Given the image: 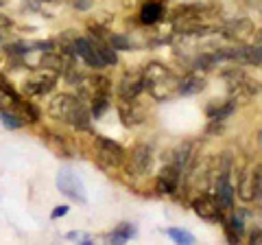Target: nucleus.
I'll return each instance as SVG.
<instances>
[{
  "mask_svg": "<svg viewBox=\"0 0 262 245\" xmlns=\"http://www.w3.org/2000/svg\"><path fill=\"white\" fill-rule=\"evenodd\" d=\"M216 199L221 203V208H232V203H234V189H232V184L227 182V175H221L219 177Z\"/></svg>",
  "mask_w": 262,
  "mask_h": 245,
  "instance_id": "9d476101",
  "label": "nucleus"
},
{
  "mask_svg": "<svg viewBox=\"0 0 262 245\" xmlns=\"http://www.w3.org/2000/svg\"><path fill=\"white\" fill-rule=\"evenodd\" d=\"M9 27H11V20L5 18V15H0V31H3V29H9Z\"/></svg>",
  "mask_w": 262,
  "mask_h": 245,
  "instance_id": "393cba45",
  "label": "nucleus"
},
{
  "mask_svg": "<svg viewBox=\"0 0 262 245\" xmlns=\"http://www.w3.org/2000/svg\"><path fill=\"white\" fill-rule=\"evenodd\" d=\"M177 184H179V169L177 167H164L160 171L158 179H155V189L162 195H170L177 191Z\"/></svg>",
  "mask_w": 262,
  "mask_h": 245,
  "instance_id": "0eeeda50",
  "label": "nucleus"
},
{
  "mask_svg": "<svg viewBox=\"0 0 262 245\" xmlns=\"http://www.w3.org/2000/svg\"><path fill=\"white\" fill-rule=\"evenodd\" d=\"M0 118H3V125L9 127V129H18L24 125V120L13 110H0Z\"/></svg>",
  "mask_w": 262,
  "mask_h": 245,
  "instance_id": "f3484780",
  "label": "nucleus"
},
{
  "mask_svg": "<svg viewBox=\"0 0 262 245\" xmlns=\"http://www.w3.org/2000/svg\"><path fill=\"white\" fill-rule=\"evenodd\" d=\"M166 234L170 236V239H175L177 243H186V245L194 243V236H192L190 232H186V230H177V228H170V230H166Z\"/></svg>",
  "mask_w": 262,
  "mask_h": 245,
  "instance_id": "aec40b11",
  "label": "nucleus"
},
{
  "mask_svg": "<svg viewBox=\"0 0 262 245\" xmlns=\"http://www.w3.org/2000/svg\"><path fill=\"white\" fill-rule=\"evenodd\" d=\"M72 48H75V53L88 64V66H92V68H103V66H105L103 57L98 55V51L92 46V42H90V39H83V37H81V39H75Z\"/></svg>",
  "mask_w": 262,
  "mask_h": 245,
  "instance_id": "423d86ee",
  "label": "nucleus"
},
{
  "mask_svg": "<svg viewBox=\"0 0 262 245\" xmlns=\"http://www.w3.org/2000/svg\"><path fill=\"white\" fill-rule=\"evenodd\" d=\"M96 153L103 162H107L112 167H118L122 160H125V151L122 147L107 140V138H96Z\"/></svg>",
  "mask_w": 262,
  "mask_h": 245,
  "instance_id": "7ed1b4c3",
  "label": "nucleus"
},
{
  "mask_svg": "<svg viewBox=\"0 0 262 245\" xmlns=\"http://www.w3.org/2000/svg\"><path fill=\"white\" fill-rule=\"evenodd\" d=\"M51 88H53V79H39V81H29V84H24V90H27L29 94H44Z\"/></svg>",
  "mask_w": 262,
  "mask_h": 245,
  "instance_id": "2eb2a0df",
  "label": "nucleus"
},
{
  "mask_svg": "<svg viewBox=\"0 0 262 245\" xmlns=\"http://www.w3.org/2000/svg\"><path fill=\"white\" fill-rule=\"evenodd\" d=\"M51 114L55 118L66 120V122L77 125V127H88V122H90L88 108L79 99H75V96H70V94H61V96H57V99H53Z\"/></svg>",
  "mask_w": 262,
  "mask_h": 245,
  "instance_id": "f257e3e1",
  "label": "nucleus"
},
{
  "mask_svg": "<svg viewBox=\"0 0 262 245\" xmlns=\"http://www.w3.org/2000/svg\"><path fill=\"white\" fill-rule=\"evenodd\" d=\"M258 142H260V147H262V129L258 132Z\"/></svg>",
  "mask_w": 262,
  "mask_h": 245,
  "instance_id": "cd10ccee",
  "label": "nucleus"
},
{
  "mask_svg": "<svg viewBox=\"0 0 262 245\" xmlns=\"http://www.w3.org/2000/svg\"><path fill=\"white\" fill-rule=\"evenodd\" d=\"M221 33H223V37L232 39V42H247V39L253 35V22L251 20H234L225 24L223 29H221Z\"/></svg>",
  "mask_w": 262,
  "mask_h": 245,
  "instance_id": "39448f33",
  "label": "nucleus"
},
{
  "mask_svg": "<svg viewBox=\"0 0 262 245\" xmlns=\"http://www.w3.org/2000/svg\"><path fill=\"white\" fill-rule=\"evenodd\" d=\"M203 86H206L203 77H199V75H188L184 81H179V84H177V92L184 94V96H190V94L201 92Z\"/></svg>",
  "mask_w": 262,
  "mask_h": 245,
  "instance_id": "9b49d317",
  "label": "nucleus"
},
{
  "mask_svg": "<svg viewBox=\"0 0 262 245\" xmlns=\"http://www.w3.org/2000/svg\"><path fill=\"white\" fill-rule=\"evenodd\" d=\"M110 108V94H96L92 96V114L101 116V114Z\"/></svg>",
  "mask_w": 262,
  "mask_h": 245,
  "instance_id": "6ab92c4d",
  "label": "nucleus"
},
{
  "mask_svg": "<svg viewBox=\"0 0 262 245\" xmlns=\"http://www.w3.org/2000/svg\"><path fill=\"white\" fill-rule=\"evenodd\" d=\"M134 234H136V228H134V226L120 223V226H118V230H116V232H112V241H114V243H122V241L131 239Z\"/></svg>",
  "mask_w": 262,
  "mask_h": 245,
  "instance_id": "a211bd4d",
  "label": "nucleus"
},
{
  "mask_svg": "<svg viewBox=\"0 0 262 245\" xmlns=\"http://www.w3.org/2000/svg\"><path fill=\"white\" fill-rule=\"evenodd\" d=\"M57 189H59L63 195H68L70 199L75 201H85V189H83V182L75 175V171L70 169H61L59 175H57Z\"/></svg>",
  "mask_w": 262,
  "mask_h": 245,
  "instance_id": "f03ea898",
  "label": "nucleus"
},
{
  "mask_svg": "<svg viewBox=\"0 0 262 245\" xmlns=\"http://www.w3.org/2000/svg\"><path fill=\"white\" fill-rule=\"evenodd\" d=\"M164 15V7L160 3H155V0H151V3H146L142 7V11H140V20L144 24H155L160 18Z\"/></svg>",
  "mask_w": 262,
  "mask_h": 245,
  "instance_id": "f8f14e48",
  "label": "nucleus"
},
{
  "mask_svg": "<svg viewBox=\"0 0 262 245\" xmlns=\"http://www.w3.org/2000/svg\"><path fill=\"white\" fill-rule=\"evenodd\" d=\"M251 193L253 199H262V165L251 169Z\"/></svg>",
  "mask_w": 262,
  "mask_h": 245,
  "instance_id": "dca6fc26",
  "label": "nucleus"
},
{
  "mask_svg": "<svg viewBox=\"0 0 262 245\" xmlns=\"http://www.w3.org/2000/svg\"><path fill=\"white\" fill-rule=\"evenodd\" d=\"M194 212L201 219H206V221H223L221 203L216 197H212V195H201V197L194 201Z\"/></svg>",
  "mask_w": 262,
  "mask_h": 245,
  "instance_id": "20e7f679",
  "label": "nucleus"
},
{
  "mask_svg": "<svg viewBox=\"0 0 262 245\" xmlns=\"http://www.w3.org/2000/svg\"><path fill=\"white\" fill-rule=\"evenodd\" d=\"M256 44H260V46H262V29L256 33Z\"/></svg>",
  "mask_w": 262,
  "mask_h": 245,
  "instance_id": "bb28decb",
  "label": "nucleus"
},
{
  "mask_svg": "<svg viewBox=\"0 0 262 245\" xmlns=\"http://www.w3.org/2000/svg\"><path fill=\"white\" fill-rule=\"evenodd\" d=\"M66 212H68V206H57V208L53 210V219H57V217H63Z\"/></svg>",
  "mask_w": 262,
  "mask_h": 245,
  "instance_id": "b1692460",
  "label": "nucleus"
},
{
  "mask_svg": "<svg viewBox=\"0 0 262 245\" xmlns=\"http://www.w3.org/2000/svg\"><path fill=\"white\" fill-rule=\"evenodd\" d=\"M249 239H251V243H258V245H262V230L260 228H256L251 234H249Z\"/></svg>",
  "mask_w": 262,
  "mask_h": 245,
  "instance_id": "4be33fe9",
  "label": "nucleus"
},
{
  "mask_svg": "<svg viewBox=\"0 0 262 245\" xmlns=\"http://www.w3.org/2000/svg\"><path fill=\"white\" fill-rule=\"evenodd\" d=\"M234 110H236V101H227L223 105H219V108H216V105H210L208 114H210L212 120H225Z\"/></svg>",
  "mask_w": 262,
  "mask_h": 245,
  "instance_id": "ddd939ff",
  "label": "nucleus"
},
{
  "mask_svg": "<svg viewBox=\"0 0 262 245\" xmlns=\"http://www.w3.org/2000/svg\"><path fill=\"white\" fill-rule=\"evenodd\" d=\"M238 195L243 201H251L253 199V193H251V169H247L238 182Z\"/></svg>",
  "mask_w": 262,
  "mask_h": 245,
  "instance_id": "4468645a",
  "label": "nucleus"
},
{
  "mask_svg": "<svg viewBox=\"0 0 262 245\" xmlns=\"http://www.w3.org/2000/svg\"><path fill=\"white\" fill-rule=\"evenodd\" d=\"M153 167V153L146 145H138L134 151H131V169L136 171V173H149Z\"/></svg>",
  "mask_w": 262,
  "mask_h": 245,
  "instance_id": "6e6552de",
  "label": "nucleus"
},
{
  "mask_svg": "<svg viewBox=\"0 0 262 245\" xmlns=\"http://www.w3.org/2000/svg\"><path fill=\"white\" fill-rule=\"evenodd\" d=\"M107 42L114 46V51H127V48H129V39L122 37V35H116V33L110 35Z\"/></svg>",
  "mask_w": 262,
  "mask_h": 245,
  "instance_id": "412c9836",
  "label": "nucleus"
},
{
  "mask_svg": "<svg viewBox=\"0 0 262 245\" xmlns=\"http://www.w3.org/2000/svg\"><path fill=\"white\" fill-rule=\"evenodd\" d=\"M142 90H144V79L142 77H127V79H122V84L118 86V92L125 101L136 99Z\"/></svg>",
  "mask_w": 262,
  "mask_h": 245,
  "instance_id": "1a4fd4ad",
  "label": "nucleus"
},
{
  "mask_svg": "<svg viewBox=\"0 0 262 245\" xmlns=\"http://www.w3.org/2000/svg\"><path fill=\"white\" fill-rule=\"evenodd\" d=\"M75 7H79V9H88L90 0H75Z\"/></svg>",
  "mask_w": 262,
  "mask_h": 245,
  "instance_id": "a878e982",
  "label": "nucleus"
},
{
  "mask_svg": "<svg viewBox=\"0 0 262 245\" xmlns=\"http://www.w3.org/2000/svg\"><path fill=\"white\" fill-rule=\"evenodd\" d=\"M68 239H81V241L90 243V236H88V234H83V232H70V234H68Z\"/></svg>",
  "mask_w": 262,
  "mask_h": 245,
  "instance_id": "5701e85b",
  "label": "nucleus"
}]
</instances>
